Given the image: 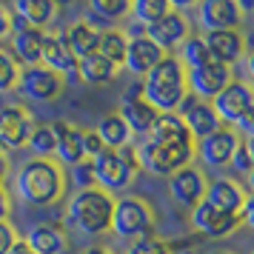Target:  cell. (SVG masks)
<instances>
[{
    "instance_id": "cell-12",
    "label": "cell",
    "mask_w": 254,
    "mask_h": 254,
    "mask_svg": "<svg viewBox=\"0 0 254 254\" xmlns=\"http://www.w3.org/2000/svg\"><path fill=\"white\" fill-rule=\"evenodd\" d=\"M243 226L240 214H229V211H220V208L208 206L206 200H200L191 208V229L197 234H203L208 240H223Z\"/></svg>"
},
{
    "instance_id": "cell-2",
    "label": "cell",
    "mask_w": 254,
    "mask_h": 254,
    "mask_svg": "<svg viewBox=\"0 0 254 254\" xmlns=\"http://www.w3.org/2000/svg\"><path fill=\"white\" fill-rule=\"evenodd\" d=\"M112 211H115V197L106 194L103 189L94 186L86 191H74L66 206V226L86 237H103L112 229Z\"/></svg>"
},
{
    "instance_id": "cell-10",
    "label": "cell",
    "mask_w": 254,
    "mask_h": 254,
    "mask_svg": "<svg viewBox=\"0 0 254 254\" xmlns=\"http://www.w3.org/2000/svg\"><path fill=\"white\" fill-rule=\"evenodd\" d=\"M231 80H234V69H226L214 60L206 66H197V69H186L189 94H194L197 100H206V103H211Z\"/></svg>"
},
{
    "instance_id": "cell-16",
    "label": "cell",
    "mask_w": 254,
    "mask_h": 254,
    "mask_svg": "<svg viewBox=\"0 0 254 254\" xmlns=\"http://www.w3.org/2000/svg\"><path fill=\"white\" fill-rule=\"evenodd\" d=\"M23 243L32 249L35 254H66L69 249V231L63 223H35L32 229L26 231Z\"/></svg>"
},
{
    "instance_id": "cell-7",
    "label": "cell",
    "mask_w": 254,
    "mask_h": 254,
    "mask_svg": "<svg viewBox=\"0 0 254 254\" xmlns=\"http://www.w3.org/2000/svg\"><path fill=\"white\" fill-rule=\"evenodd\" d=\"M92 166H94V186L103 189L106 194H112V197L117 191H126L128 186L134 183V177H137L123 163V157L117 154V149H103L92 160Z\"/></svg>"
},
{
    "instance_id": "cell-50",
    "label": "cell",
    "mask_w": 254,
    "mask_h": 254,
    "mask_svg": "<svg viewBox=\"0 0 254 254\" xmlns=\"http://www.w3.org/2000/svg\"><path fill=\"white\" fill-rule=\"evenodd\" d=\"M211 254H231V252H211Z\"/></svg>"
},
{
    "instance_id": "cell-17",
    "label": "cell",
    "mask_w": 254,
    "mask_h": 254,
    "mask_svg": "<svg viewBox=\"0 0 254 254\" xmlns=\"http://www.w3.org/2000/svg\"><path fill=\"white\" fill-rule=\"evenodd\" d=\"M197 20L203 32H226V29H240L243 17L231 0H200L197 3Z\"/></svg>"
},
{
    "instance_id": "cell-5",
    "label": "cell",
    "mask_w": 254,
    "mask_h": 254,
    "mask_svg": "<svg viewBox=\"0 0 254 254\" xmlns=\"http://www.w3.org/2000/svg\"><path fill=\"white\" fill-rule=\"evenodd\" d=\"M134 146H137L140 172H149L163 180H169L174 172L191 166L194 160V143H160V140L143 137Z\"/></svg>"
},
{
    "instance_id": "cell-8",
    "label": "cell",
    "mask_w": 254,
    "mask_h": 254,
    "mask_svg": "<svg viewBox=\"0 0 254 254\" xmlns=\"http://www.w3.org/2000/svg\"><path fill=\"white\" fill-rule=\"evenodd\" d=\"M211 109H214V115L220 117V123L231 128L237 120H243L246 115H252L254 112L252 86H249L246 80H231L229 86L211 100Z\"/></svg>"
},
{
    "instance_id": "cell-40",
    "label": "cell",
    "mask_w": 254,
    "mask_h": 254,
    "mask_svg": "<svg viewBox=\"0 0 254 254\" xmlns=\"http://www.w3.org/2000/svg\"><path fill=\"white\" fill-rule=\"evenodd\" d=\"M17 240H20L17 229H14L9 220H0V254H9V249H12Z\"/></svg>"
},
{
    "instance_id": "cell-42",
    "label": "cell",
    "mask_w": 254,
    "mask_h": 254,
    "mask_svg": "<svg viewBox=\"0 0 254 254\" xmlns=\"http://www.w3.org/2000/svg\"><path fill=\"white\" fill-rule=\"evenodd\" d=\"M9 20H12L9 6H6V3H0V40H6V37L12 35V26H9Z\"/></svg>"
},
{
    "instance_id": "cell-1",
    "label": "cell",
    "mask_w": 254,
    "mask_h": 254,
    "mask_svg": "<svg viewBox=\"0 0 254 254\" xmlns=\"http://www.w3.org/2000/svg\"><path fill=\"white\" fill-rule=\"evenodd\" d=\"M66 169L58 160H32L14 174V194L29 206H55L66 197Z\"/></svg>"
},
{
    "instance_id": "cell-48",
    "label": "cell",
    "mask_w": 254,
    "mask_h": 254,
    "mask_svg": "<svg viewBox=\"0 0 254 254\" xmlns=\"http://www.w3.org/2000/svg\"><path fill=\"white\" fill-rule=\"evenodd\" d=\"M80 254H112L109 249H103V246H94V249H83Z\"/></svg>"
},
{
    "instance_id": "cell-23",
    "label": "cell",
    "mask_w": 254,
    "mask_h": 254,
    "mask_svg": "<svg viewBox=\"0 0 254 254\" xmlns=\"http://www.w3.org/2000/svg\"><path fill=\"white\" fill-rule=\"evenodd\" d=\"M12 14H17L29 29H43L46 32L52 20L58 17L55 0H12Z\"/></svg>"
},
{
    "instance_id": "cell-44",
    "label": "cell",
    "mask_w": 254,
    "mask_h": 254,
    "mask_svg": "<svg viewBox=\"0 0 254 254\" xmlns=\"http://www.w3.org/2000/svg\"><path fill=\"white\" fill-rule=\"evenodd\" d=\"M166 3H169V9H172V12L183 14L186 9H197V3H200V0H166Z\"/></svg>"
},
{
    "instance_id": "cell-35",
    "label": "cell",
    "mask_w": 254,
    "mask_h": 254,
    "mask_svg": "<svg viewBox=\"0 0 254 254\" xmlns=\"http://www.w3.org/2000/svg\"><path fill=\"white\" fill-rule=\"evenodd\" d=\"M17 77H20V66L14 63V58L6 49H0V94L14 92Z\"/></svg>"
},
{
    "instance_id": "cell-13",
    "label": "cell",
    "mask_w": 254,
    "mask_h": 254,
    "mask_svg": "<svg viewBox=\"0 0 254 254\" xmlns=\"http://www.w3.org/2000/svg\"><path fill=\"white\" fill-rule=\"evenodd\" d=\"M143 35L149 37L163 55H172L174 49H180V46H183V40L191 35V26H189V20H186V14L166 12L157 23L146 26V29H143Z\"/></svg>"
},
{
    "instance_id": "cell-39",
    "label": "cell",
    "mask_w": 254,
    "mask_h": 254,
    "mask_svg": "<svg viewBox=\"0 0 254 254\" xmlns=\"http://www.w3.org/2000/svg\"><path fill=\"white\" fill-rule=\"evenodd\" d=\"M80 146H83V157L86 160H94L103 151V143H100L94 128H80Z\"/></svg>"
},
{
    "instance_id": "cell-14",
    "label": "cell",
    "mask_w": 254,
    "mask_h": 254,
    "mask_svg": "<svg viewBox=\"0 0 254 254\" xmlns=\"http://www.w3.org/2000/svg\"><path fill=\"white\" fill-rule=\"evenodd\" d=\"M203 43H206L208 55L214 63L234 69L243 58H246V35L240 29H226V32H203Z\"/></svg>"
},
{
    "instance_id": "cell-34",
    "label": "cell",
    "mask_w": 254,
    "mask_h": 254,
    "mask_svg": "<svg viewBox=\"0 0 254 254\" xmlns=\"http://www.w3.org/2000/svg\"><path fill=\"white\" fill-rule=\"evenodd\" d=\"M166 12H172L166 0H134L131 3V14H134L137 26H143V29L151 23H157Z\"/></svg>"
},
{
    "instance_id": "cell-6",
    "label": "cell",
    "mask_w": 254,
    "mask_h": 254,
    "mask_svg": "<svg viewBox=\"0 0 254 254\" xmlns=\"http://www.w3.org/2000/svg\"><path fill=\"white\" fill-rule=\"evenodd\" d=\"M14 89L32 103H52L66 92V77H60L58 71L46 69V66H26L20 69Z\"/></svg>"
},
{
    "instance_id": "cell-26",
    "label": "cell",
    "mask_w": 254,
    "mask_h": 254,
    "mask_svg": "<svg viewBox=\"0 0 254 254\" xmlns=\"http://www.w3.org/2000/svg\"><path fill=\"white\" fill-rule=\"evenodd\" d=\"M146 137L160 140V143H194L183 123V117L174 115V112H160V115L154 117L151 128L146 131Z\"/></svg>"
},
{
    "instance_id": "cell-18",
    "label": "cell",
    "mask_w": 254,
    "mask_h": 254,
    "mask_svg": "<svg viewBox=\"0 0 254 254\" xmlns=\"http://www.w3.org/2000/svg\"><path fill=\"white\" fill-rule=\"evenodd\" d=\"M163 58H166V55H163L146 35H131L126 40V58H123V66H126L134 77H140V80H143Z\"/></svg>"
},
{
    "instance_id": "cell-51",
    "label": "cell",
    "mask_w": 254,
    "mask_h": 254,
    "mask_svg": "<svg viewBox=\"0 0 254 254\" xmlns=\"http://www.w3.org/2000/svg\"><path fill=\"white\" fill-rule=\"evenodd\" d=\"M131 3H134V0H131Z\"/></svg>"
},
{
    "instance_id": "cell-47",
    "label": "cell",
    "mask_w": 254,
    "mask_h": 254,
    "mask_svg": "<svg viewBox=\"0 0 254 254\" xmlns=\"http://www.w3.org/2000/svg\"><path fill=\"white\" fill-rule=\"evenodd\" d=\"M6 174H9V160H6V154H0V183L6 180Z\"/></svg>"
},
{
    "instance_id": "cell-38",
    "label": "cell",
    "mask_w": 254,
    "mask_h": 254,
    "mask_svg": "<svg viewBox=\"0 0 254 254\" xmlns=\"http://www.w3.org/2000/svg\"><path fill=\"white\" fill-rule=\"evenodd\" d=\"M126 254H172V243H166L163 237H143V240H134L126 249Z\"/></svg>"
},
{
    "instance_id": "cell-22",
    "label": "cell",
    "mask_w": 254,
    "mask_h": 254,
    "mask_svg": "<svg viewBox=\"0 0 254 254\" xmlns=\"http://www.w3.org/2000/svg\"><path fill=\"white\" fill-rule=\"evenodd\" d=\"M49 128L55 134V157L60 166H74V163L86 160L80 146V128L71 126L69 120H52Z\"/></svg>"
},
{
    "instance_id": "cell-46",
    "label": "cell",
    "mask_w": 254,
    "mask_h": 254,
    "mask_svg": "<svg viewBox=\"0 0 254 254\" xmlns=\"http://www.w3.org/2000/svg\"><path fill=\"white\" fill-rule=\"evenodd\" d=\"M9 254H35V252H32V249H29V246L23 243V237H20V240H17L12 249H9Z\"/></svg>"
},
{
    "instance_id": "cell-41",
    "label": "cell",
    "mask_w": 254,
    "mask_h": 254,
    "mask_svg": "<svg viewBox=\"0 0 254 254\" xmlns=\"http://www.w3.org/2000/svg\"><path fill=\"white\" fill-rule=\"evenodd\" d=\"M117 154L123 157V163H126L131 172L140 174V160H137V146H134V140H131V143H126V146H120V149H117Z\"/></svg>"
},
{
    "instance_id": "cell-11",
    "label": "cell",
    "mask_w": 254,
    "mask_h": 254,
    "mask_svg": "<svg viewBox=\"0 0 254 254\" xmlns=\"http://www.w3.org/2000/svg\"><path fill=\"white\" fill-rule=\"evenodd\" d=\"M32 128H35V120L23 106H0V154L26 149Z\"/></svg>"
},
{
    "instance_id": "cell-30",
    "label": "cell",
    "mask_w": 254,
    "mask_h": 254,
    "mask_svg": "<svg viewBox=\"0 0 254 254\" xmlns=\"http://www.w3.org/2000/svg\"><path fill=\"white\" fill-rule=\"evenodd\" d=\"M126 40H128V35L123 32V29H106V32H100V37H97V49H94V52H97L103 60H109L112 66L123 69Z\"/></svg>"
},
{
    "instance_id": "cell-24",
    "label": "cell",
    "mask_w": 254,
    "mask_h": 254,
    "mask_svg": "<svg viewBox=\"0 0 254 254\" xmlns=\"http://www.w3.org/2000/svg\"><path fill=\"white\" fill-rule=\"evenodd\" d=\"M43 29H23V32H14L12 35V55L14 63L26 69V66H40V49H43Z\"/></svg>"
},
{
    "instance_id": "cell-4",
    "label": "cell",
    "mask_w": 254,
    "mask_h": 254,
    "mask_svg": "<svg viewBox=\"0 0 254 254\" xmlns=\"http://www.w3.org/2000/svg\"><path fill=\"white\" fill-rule=\"evenodd\" d=\"M157 229V211L146 197L140 194H123L115 200V211H112V234L120 240H143V237H154Z\"/></svg>"
},
{
    "instance_id": "cell-20",
    "label": "cell",
    "mask_w": 254,
    "mask_h": 254,
    "mask_svg": "<svg viewBox=\"0 0 254 254\" xmlns=\"http://www.w3.org/2000/svg\"><path fill=\"white\" fill-rule=\"evenodd\" d=\"M117 115H120V120L126 123L131 140H143L146 131L151 128V123H154V117L160 115V112H157L154 106H149L143 97H120Z\"/></svg>"
},
{
    "instance_id": "cell-31",
    "label": "cell",
    "mask_w": 254,
    "mask_h": 254,
    "mask_svg": "<svg viewBox=\"0 0 254 254\" xmlns=\"http://www.w3.org/2000/svg\"><path fill=\"white\" fill-rule=\"evenodd\" d=\"M131 14V0H89V20H106V23H117Z\"/></svg>"
},
{
    "instance_id": "cell-27",
    "label": "cell",
    "mask_w": 254,
    "mask_h": 254,
    "mask_svg": "<svg viewBox=\"0 0 254 254\" xmlns=\"http://www.w3.org/2000/svg\"><path fill=\"white\" fill-rule=\"evenodd\" d=\"M183 123L186 128H189V134H191V140H203L208 137L211 131H217L223 123H220V117L214 115V109H211V103H206V100H197L189 112L183 115Z\"/></svg>"
},
{
    "instance_id": "cell-29",
    "label": "cell",
    "mask_w": 254,
    "mask_h": 254,
    "mask_svg": "<svg viewBox=\"0 0 254 254\" xmlns=\"http://www.w3.org/2000/svg\"><path fill=\"white\" fill-rule=\"evenodd\" d=\"M94 131H97V137H100V143H103V149H120V146L131 143V134H128L126 123L120 120L117 112L100 117L97 126H94Z\"/></svg>"
},
{
    "instance_id": "cell-36",
    "label": "cell",
    "mask_w": 254,
    "mask_h": 254,
    "mask_svg": "<svg viewBox=\"0 0 254 254\" xmlns=\"http://www.w3.org/2000/svg\"><path fill=\"white\" fill-rule=\"evenodd\" d=\"M66 183H71L77 191L94 189V166H92V160H80V163H74V166H69Z\"/></svg>"
},
{
    "instance_id": "cell-28",
    "label": "cell",
    "mask_w": 254,
    "mask_h": 254,
    "mask_svg": "<svg viewBox=\"0 0 254 254\" xmlns=\"http://www.w3.org/2000/svg\"><path fill=\"white\" fill-rule=\"evenodd\" d=\"M117 74H120V69L112 66L109 60H103L97 52L77 60V80L86 83V86H109V83L117 80Z\"/></svg>"
},
{
    "instance_id": "cell-3",
    "label": "cell",
    "mask_w": 254,
    "mask_h": 254,
    "mask_svg": "<svg viewBox=\"0 0 254 254\" xmlns=\"http://www.w3.org/2000/svg\"><path fill=\"white\" fill-rule=\"evenodd\" d=\"M140 86H143V100L149 106H154L157 112H174L180 106V100L189 94L186 69H183V63L177 60V55H166L140 80Z\"/></svg>"
},
{
    "instance_id": "cell-25",
    "label": "cell",
    "mask_w": 254,
    "mask_h": 254,
    "mask_svg": "<svg viewBox=\"0 0 254 254\" xmlns=\"http://www.w3.org/2000/svg\"><path fill=\"white\" fill-rule=\"evenodd\" d=\"M63 35V43L69 49V55L74 60H83L94 55V49H97V37H100V29L92 23H86V20H77V23H71L66 32H60Z\"/></svg>"
},
{
    "instance_id": "cell-37",
    "label": "cell",
    "mask_w": 254,
    "mask_h": 254,
    "mask_svg": "<svg viewBox=\"0 0 254 254\" xmlns=\"http://www.w3.org/2000/svg\"><path fill=\"white\" fill-rule=\"evenodd\" d=\"M229 169L234 174H240V177H249L254 169V154H252V143L249 140H240V146L234 149V154H231L229 160Z\"/></svg>"
},
{
    "instance_id": "cell-49",
    "label": "cell",
    "mask_w": 254,
    "mask_h": 254,
    "mask_svg": "<svg viewBox=\"0 0 254 254\" xmlns=\"http://www.w3.org/2000/svg\"><path fill=\"white\" fill-rule=\"evenodd\" d=\"M71 0H55V6H58V9H63V6H69Z\"/></svg>"
},
{
    "instance_id": "cell-9",
    "label": "cell",
    "mask_w": 254,
    "mask_h": 254,
    "mask_svg": "<svg viewBox=\"0 0 254 254\" xmlns=\"http://www.w3.org/2000/svg\"><path fill=\"white\" fill-rule=\"evenodd\" d=\"M237 146H240V134L229 126H220L217 131L194 143V157H200L206 169H229V160Z\"/></svg>"
},
{
    "instance_id": "cell-33",
    "label": "cell",
    "mask_w": 254,
    "mask_h": 254,
    "mask_svg": "<svg viewBox=\"0 0 254 254\" xmlns=\"http://www.w3.org/2000/svg\"><path fill=\"white\" fill-rule=\"evenodd\" d=\"M26 149L35 154V160H52L55 157V134H52L49 123L32 128V134L26 140Z\"/></svg>"
},
{
    "instance_id": "cell-43",
    "label": "cell",
    "mask_w": 254,
    "mask_h": 254,
    "mask_svg": "<svg viewBox=\"0 0 254 254\" xmlns=\"http://www.w3.org/2000/svg\"><path fill=\"white\" fill-rule=\"evenodd\" d=\"M9 211H12V200H9L6 186L0 183V220H9Z\"/></svg>"
},
{
    "instance_id": "cell-19",
    "label": "cell",
    "mask_w": 254,
    "mask_h": 254,
    "mask_svg": "<svg viewBox=\"0 0 254 254\" xmlns=\"http://www.w3.org/2000/svg\"><path fill=\"white\" fill-rule=\"evenodd\" d=\"M206 200L208 206L220 208V211H229V214H240L243 203L249 200V191L240 186V180H231V177H217L206 186Z\"/></svg>"
},
{
    "instance_id": "cell-21",
    "label": "cell",
    "mask_w": 254,
    "mask_h": 254,
    "mask_svg": "<svg viewBox=\"0 0 254 254\" xmlns=\"http://www.w3.org/2000/svg\"><path fill=\"white\" fill-rule=\"evenodd\" d=\"M40 66L58 71L66 80H77V60L69 55V49L63 43V35H49L43 37V49H40Z\"/></svg>"
},
{
    "instance_id": "cell-45",
    "label": "cell",
    "mask_w": 254,
    "mask_h": 254,
    "mask_svg": "<svg viewBox=\"0 0 254 254\" xmlns=\"http://www.w3.org/2000/svg\"><path fill=\"white\" fill-rule=\"evenodd\" d=\"M231 3L237 6V12H240L243 20H246V17H249V14L254 12V0H231Z\"/></svg>"
},
{
    "instance_id": "cell-32",
    "label": "cell",
    "mask_w": 254,
    "mask_h": 254,
    "mask_svg": "<svg viewBox=\"0 0 254 254\" xmlns=\"http://www.w3.org/2000/svg\"><path fill=\"white\" fill-rule=\"evenodd\" d=\"M177 60L183 63V69H197V66L211 63V55H208L203 37H200V35H189L183 40V46H180V58H177Z\"/></svg>"
},
{
    "instance_id": "cell-15",
    "label": "cell",
    "mask_w": 254,
    "mask_h": 254,
    "mask_svg": "<svg viewBox=\"0 0 254 254\" xmlns=\"http://www.w3.org/2000/svg\"><path fill=\"white\" fill-rule=\"evenodd\" d=\"M206 174H203V169H197V166H186V169H180V172H174L172 177H169V194H172V200L177 203L180 208H191L206 197Z\"/></svg>"
}]
</instances>
